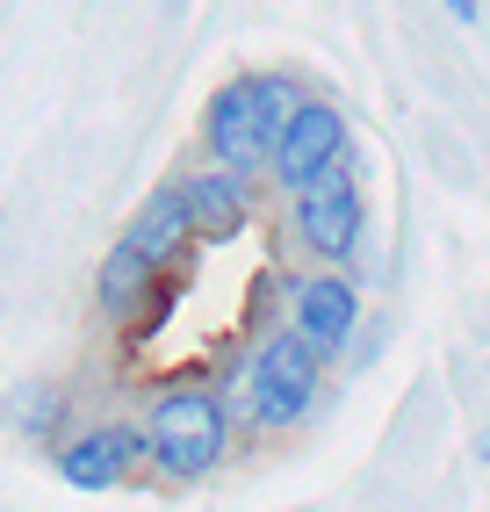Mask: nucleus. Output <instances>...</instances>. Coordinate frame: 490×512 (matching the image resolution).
I'll return each mask as SVG.
<instances>
[{"label":"nucleus","mask_w":490,"mask_h":512,"mask_svg":"<svg viewBox=\"0 0 490 512\" xmlns=\"http://www.w3.org/2000/svg\"><path fill=\"white\" fill-rule=\"evenodd\" d=\"M289 116L296 109H289L282 80H231L217 101H209L202 138H209V152H217V166H231V174H260V159H274Z\"/></svg>","instance_id":"1"},{"label":"nucleus","mask_w":490,"mask_h":512,"mask_svg":"<svg viewBox=\"0 0 490 512\" xmlns=\"http://www.w3.org/2000/svg\"><path fill=\"white\" fill-rule=\"evenodd\" d=\"M152 462L166 476H181V484H195V476H209L224 462V440H231V419H224V404L209 397V390H166L152 404Z\"/></svg>","instance_id":"2"},{"label":"nucleus","mask_w":490,"mask_h":512,"mask_svg":"<svg viewBox=\"0 0 490 512\" xmlns=\"http://www.w3.org/2000/svg\"><path fill=\"white\" fill-rule=\"evenodd\" d=\"M318 347L303 332H274L267 347L245 361V419L253 426H296L318 397Z\"/></svg>","instance_id":"3"},{"label":"nucleus","mask_w":490,"mask_h":512,"mask_svg":"<svg viewBox=\"0 0 490 512\" xmlns=\"http://www.w3.org/2000/svg\"><path fill=\"white\" fill-rule=\"evenodd\" d=\"M267 166H274V181H289V188H318L325 174H339L346 166V123H339L332 101H303Z\"/></svg>","instance_id":"4"},{"label":"nucleus","mask_w":490,"mask_h":512,"mask_svg":"<svg viewBox=\"0 0 490 512\" xmlns=\"http://www.w3.org/2000/svg\"><path fill=\"white\" fill-rule=\"evenodd\" d=\"M296 238L318 260H346L361 246V188L346 181V166L325 174L318 188H296Z\"/></svg>","instance_id":"5"},{"label":"nucleus","mask_w":490,"mask_h":512,"mask_svg":"<svg viewBox=\"0 0 490 512\" xmlns=\"http://www.w3.org/2000/svg\"><path fill=\"white\" fill-rule=\"evenodd\" d=\"M137 455H152L145 433H130V426H94V433H80V440H65L58 476H65L73 491H116Z\"/></svg>","instance_id":"6"},{"label":"nucleus","mask_w":490,"mask_h":512,"mask_svg":"<svg viewBox=\"0 0 490 512\" xmlns=\"http://www.w3.org/2000/svg\"><path fill=\"white\" fill-rule=\"evenodd\" d=\"M296 332L318 347L325 361L354 339V325H361V303H354V289H346L339 275H310V282H296Z\"/></svg>","instance_id":"7"},{"label":"nucleus","mask_w":490,"mask_h":512,"mask_svg":"<svg viewBox=\"0 0 490 512\" xmlns=\"http://www.w3.org/2000/svg\"><path fill=\"white\" fill-rule=\"evenodd\" d=\"M123 238H130V246L145 253L152 267H166V260H173V253H181L188 238H195V210H188V188H159V195L145 202V210L130 217V231H123Z\"/></svg>","instance_id":"8"},{"label":"nucleus","mask_w":490,"mask_h":512,"mask_svg":"<svg viewBox=\"0 0 490 512\" xmlns=\"http://www.w3.org/2000/svg\"><path fill=\"white\" fill-rule=\"evenodd\" d=\"M245 174H195L188 181V210H195V231L209 238V246H224V238H238L245 231V188H238Z\"/></svg>","instance_id":"9"},{"label":"nucleus","mask_w":490,"mask_h":512,"mask_svg":"<svg viewBox=\"0 0 490 512\" xmlns=\"http://www.w3.org/2000/svg\"><path fill=\"white\" fill-rule=\"evenodd\" d=\"M159 275V267L130 246V238H116V253H109V267H101V311L109 318H130L137 311V296H145V282Z\"/></svg>","instance_id":"10"},{"label":"nucleus","mask_w":490,"mask_h":512,"mask_svg":"<svg viewBox=\"0 0 490 512\" xmlns=\"http://www.w3.org/2000/svg\"><path fill=\"white\" fill-rule=\"evenodd\" d=\"M440 8H447L454 22H476V15H483V8H476V0H440Z\"/></svg>","instance_id":"11"},{"label":"nucleus","mask_w":490,"mask_h":512,"mask_svg":"<svg viewBox=\"0 0 490 512\" xmlns=\"http://www.w3.org/2000/svg\"><path fill=\"white\" fill-rule=\"evenodd\" d=\"M476 462H483V469H490V426H483V433H476Z\"/></svg>","instance_id":"12"}]
</instances>
